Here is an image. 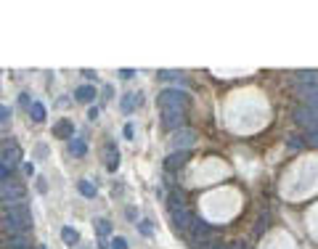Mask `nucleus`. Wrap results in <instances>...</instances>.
Masks as SVG:
<instances>
[{"label": "nucleus", "instance_id": "obj_1", "mask_svg": "<svg viewBox=\"0 0 318 249\" xmlns=\"http://www.w3.org/2000/svg\"><path fill=\"white\" fill-rule=\"evenodd\" d=\"M32 228V209L27 204L3 209V231L11 233V236H24V233Z\"/></svg>", "mask_w": 318, "mask_h": 249}, {"label": "nucleus", "instance_id": "obj_2", "mask_svg": "<svg viewBox=\"0 0 318 249\" xmlns=\"http://www.w3.org/2000/svg\"><path fill=\"white\" fill-rule=\"evenodd\" d=\"M157 104H159V112H186L189 93L181 90V88H167L157 96Z\"/></svg>", "mask_w": 318, "mask_h": 249}, {"label": "nucleus", "instance_id": "obj_3", "mask_svg": "<svg viewBox=\"0 0 318 249\" xmlns=\"http://www.w3.org/2000/svg\"><path fill=\"white\" fill-rule=\"evenodd\" d=\"M170 217H173V231L178 233V236H186V233H191V225H193V217L186 207H181V209H173L170 212Z\"/></svg>", "mask_w": 318, "mask_h": 249}, {"label": "nucleus", "instance_id": "obj_4", "mask_svg": "<svg viewBox=\"0 0 318 249\" xmlns=\"http://www.w3.org/2000/svg\"><path fill=\"white\" fill-rule=\"evenodd\" d=\"M19 204H24V188L16 183H3V207L11 209Z\"/></svg>", "mask_w": 318, "mask_h": 249}, {"label": "nucleus", "instance_id": "obj_5", "mask_svg": "<svg viewBox=\"0 0 318 249\" xmlns=\"http://www.w3.org/2000/svg\"><path fill=\"white\" fill-rule=\"evenodd\" d=\"M196 143V130H191V127H181V130H175L173 133V146L178 151H186L189 146Z\"/></svg>", "mask_w": 318, "mask_h": 249}, {"label": "nucleus", "instance_id": "obj_6", "mask_svg": "<svg viewBox=\"0 0 318 249\" xmlns=\"http://www.w3.org/2000/svg\"><path fill=\"white\" fill-rule=\"evenodd\" d=\"M186 112H162V127L165 130H181Z\"/></svg>", "mask_w": 318, "mask_h": 249}, {"label": "nucleus", "instance_id": "obj_7", "mask_svg": "<svg viewBox=\"0 0 318 249\" xmlns=\"http://www.w3.org/2000/svg\"><path fill=\"white\" fill-rule=\"evenodd\" d=\"M300 88H318V72L316 69H302V72L294 74Z\"/></svg>", "mask_w": 318, "mask_h": 249}, {"label": "nucleus", "instance_id": "obj_8", "mask_svg": "<svg viewBox=\"0 0 318 249\" xmlns=\"http://www.w3.org/2000/svg\"><path fill=\"white\" fill-rule=\"evenodd\" d=\"M141 101H143L141 93H125V96H122V101H120V109H122L125 114H133L135 109L141 106Z\"/></svg>", "mask_w": 318, "mask_h": 249}, {"label": "nucleus", "instance_id": "obj_9", "mask_svg": "<svg viewBox=\"0 0 318 249\" xmlns=\"http://www.w3.org/2000/svg\"><path fill=\"white\" fill-rule=\"evenodd\" d=\"M53 138H69V141H72V138H74L72 120H59L56 124H53Z\"/></svg>", "mask_w": 318, "mask_h": 249}, {"label": "nucleus", "instance_id": "obj_10", "mask_svg": "<svg viewBox=\"0 0 318 249\" xmlns=\"http://www.w3.org/2000/svg\"><path fill=\"white\" fill-rule=\"evenodd\" d=\"M186 159H189V154H186V151H175V154H170L167 162H165V170L175 173L178 167H183V165H186Z\"/></svg>", "mask_w": 318, "mask_h": 249}, {"label": "nucleus", "instance_id": "obj_11", "mask_svg": "<svg viewBox=\"0 0 318 249\" xmlns=\"http://www.w3.org/2000/svg\"><path fill=\"white\" fill-rule=\"evenodd\" d=\"M5 249H35L32 241H29V236L24 233V236H11L5 239Z\"/></svg>", "mask_w": 318, "mask_h": 249}, {"label": "nucleus", "instance_id": "obj_12", "mask_svg": "<svg viewBox=\"0 0 318 249\" xmlns=\"http://www.w3.org/2000/svg\"><path fill=\"white\" fill-rule=\"evenodd\" d=\"M74 98L82 101V104H90V101L96 98V88H93V85H80V88L74 90Z\"/></svg>", "mask_w": 318, "mask_h": 249}, {"label": "nucleus", "instance_id": "obj_13", "mask_svg": "<svg viewBox=\"0 0 318 249\" xmlns=\"http://www.w3.org/2000/svg\"><path fill=\"white\" fill-rule=\"evenodd\" d=\"M19 157H21V151L16 149V146H3V165L13 167L19 162Z\"/></svg>", "mask_w": 318, "mask_h": 249}, {"label": "nucleus", "instance_id": "obj_14", "mask_svg": "<svg viewBox=\"0 0 318 249\" xmlns=\"http://www.w3.org/2000/svg\"><path fill=\"white\" fill-rule=\"evenodd\" d=\"M209 231H212V228H209V225H207L204 220H199V217H196V220H193V225H191L193 241H199V239H204V236H209Z\"/></svg>", "mask_w": 318, "mask_h": 249}, {"label": "nucleus", "instance_id": "obj_15", "mask_svg": "<svg viewBox=\"0 0 318 249\" xmlns=\"http://www.w3.org/2000/svg\"><path fill=\"white\" fill-rule=\"evenodd\" d=\"M69 151H72L74 157H85V154H88V146H85L82 138H72V141H69Z\"/></svg>", "mask_w": 318, "mask_h": 249}, {"label": "nucleus", "instance_id": "obj_16", "mask_svg": "<svg viewBox=\"0 0 318 249\" xmlns=\"http://www.w3.org/2000/svg\"><path fill=\"white\" fill-rule=\"evenodd\" d=\"M29 114H32L35 122H45V106L40 101H32V106H29Z\"/></svg>", "mask_w": 318, "mask_h": 249}, {"label": "nucleus", "instance_id": "obj_17", "mask_svg": "<svg viewBox=\"0 0 318 249\" xmlns=\"http://www.w3.org/2000/svg\"><path fill=\"white\" fill-rule=\"evenodd\" d=\"M77 191H80L82 196H88V199H96V186H93L90 181H80L77 183Z\"/></svg>", "mask_w": 318, "mask_h": 249}, {"label": "nucleus", "instance_id": "obj_18", "mask_svg": "<svg viewBox=\"0 0 318 249\" xmlns=\"http://www.w3.org/2000/svg\"><path fill=\"white\" fill-rule=\"evenodd\" d=\"M61 239H64L69 247H74L77 241H80V233H77L74 228H69V225H66V228H61Z\"/></svg>", "mask_w": 318, "mask_h": 249}, {"label": "nucleus", "instance_id": "obj_19", "mask_svg": "<svg viewBox=\"0 0 318 249\" xmlns=\"http://www.w3.org/2000/svg\"><path fill=\"white\" fill-rule=\"evenodd\" d=\"M106 151H109V165L106 167H109V173H114V170L120 167V154H114V143L106 146Z\"/></svg>", "mask_w": 318, "mask_h": 249}, {"label": "nucleus", "instance_id": "obj_20", "mask_svg": "<svg viewBox=\"0 0 318 249\" xmlns=\"http://www.w3.org/2000/svg\"><path fill=\"white\" fill-rule=\"evenodd\" d=\"M96 233H98V236H109V233H112L109 220H96Z\"/></svg>", "mask_w": 318, "mask_h": 249}, {"label": "nucleus", "instance_id": "obj_21", "mask_svg": "<svg viewBox=\"0 0 318 249\" xmlns=\"http://www.w3.org/2000/svg\"><path fill=\"white\" fill-rule=\"evenodd\" d=\"M162 80H181L183 82V72H170V69H165V72H159Z\"/></svg>", "mask_w": 318, "mask_h": 249}, {"label": "nucleus", "instance_id": "obj_22", "mask_svg": "<svg viewBox=\"0 0 318 249\" xmlns=\"http://www.w3.org/2000/svg\"><path fill=\"white\" fill-rule=\"evenodd\" d=\"M305 143H308V141H300L297 135H292L289 141H286V146H289V149H302V146H305Z\"/></svg>", "mask_w": 318, "mask_h": 249}, {"label": "nucleus", "instance_id": "obj_23", "mask_svg": "<svg viewBox=\"0 0 318 249\" xmlns=\"http://www.w3.org/2000/svg\"><path fill=\"white\" fill-rule=\"evenodd\" d=\"M0 175H3V183H13V181H11V178H13V173H11V167H8V165H3V167H0Z\"/></svg>", "mask_w": 318, "mask_h": 249}, {"label": "nucleus", "instance_id": "obj_24", "mask_svg": "<svg viewBox=\"0 0 318 249\" xmlns=\"http://www.w3.org/2000/svg\"><path fill=\"white\" fill-rule=\"evenodd\" d=\"M112 249H127V241L122 239V236H114L112 239Z\"/></svg>", "mask_w": 318, "mask_h": 249}, {"label": "nucleus", "instance_id": "obj_25", "mask_svg": "<svg viewBox=\"0 0 318 249\" xmlns=\"http://www.w3.org/2000/svg\"><path fill=\"white\" fill-rule=\"evenodd\" d=\"M8 120H11V109L8 106H0V122L8 124Z\"/></svg>", "mask_w": 318, "mask_h": 249}, {"label": "nucleus", "instance_id": "obj_26", "mask_svg": "<svg viewBox=\"0 0 318 249\" xmlns=\"http://www.w3.org/2000/svg\"><path fill=\"white\" fill-rule=\"evenodd\" d=\"M120 77H122V80H130V77H133L135 72H133V69H120V72H117Z\"/></svg>", "mask_w": 318, "mask_h": 249}, {"label": "nucleus", "instance_id": "obj_27", "mask_svg": "<svg viewBox=\"0 0 318 249\" xmlns=\"http://www.w3.org/2000/svg\"><path fill=\"white\" fill-rule=\"evenodd\" d=\"M141 233H143V236H151V225H149V220L141 223Z\"/></svg>", "mask_w": 318, "mask_h": 249}, {"label": "nucleus", "instance_id": "obj_28", "mask_svg": "<svg viewBox=\"0 0 318 249\" xmlns=\"http://www.w3.org/2000/svg\"><path fill=\"white\" fill-rule=\"evenodd\" d=\"M122 133H125V138H133V133H135V127H133V124H125V130H122Z\"/></svg>", "mask_w": 318, "mask_h": 249}, {"label": "nucleus", "instance_id": "obj_29", "mask_svg": "<svg viewBox=\"0 0 318 249\" xmlns=\"http://www.w3.org/2000/svg\"><path fill=\"white\" fill-rule=\"evenodd\" d=\"M88 120H98V109H96V106H93L90 112H88Z\"/></svg>", "mask_w": 318, "mask_h": 249}, {"label": "nucleus", "instance_id": "obj_30", "mask_svg": "<svg viewBox=\"0 0 318 249\" xmlns=\"http://www.w3.org/2000/svg\"><path fill=\"white\" fill-rule=\"evenodd\" d=\"M218 249H231V247H223V244H220V247H218Z\"/></svg>", "mask_w": 318, "mask_h": 249}]
</instances>
